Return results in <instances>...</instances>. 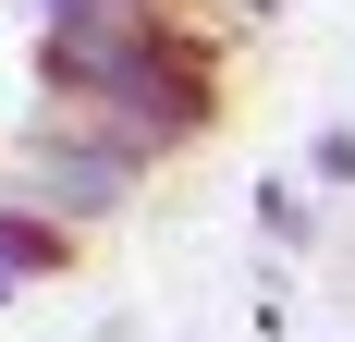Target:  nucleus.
Here are the masks:
<instances>
[{
    "mask_svg": "<svg viewBox=\"0 0 355 342\" xmlns=\"http://www.w3.org/2000/svg\"><path fill=\"white\" fill-rule=\"evenodd\" d=\"M12 196H25V208H62L73 233H86V220H110V208L135 196V159H123L110 135H62V147H25Z\"/></svg>",
    "mask_w": 355,
    "mask_h": 342,
    "instance_id": "f257e3e1",
    "label": "nucleus"
},
{
    "mask_svg": "<svg viewBox=\"0 0 355 342\" xmlns=\"http://www.w3.org/2000/svg\"><path fill=\"white\" fill-rule=\"evenodd\" d=\"M62 257H73V233H62V220H37L25 196H0V269L25 281V269H62Z\"/></svg>",
    "mask_w": 355,
    "mask_h": 342,
    "instance_id": "f03ea898",
    "label": "nucleus"
}]
</instances>
